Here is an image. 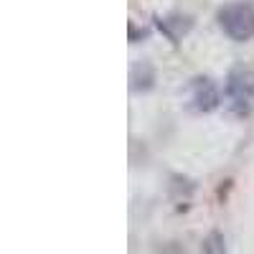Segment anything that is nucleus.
Returning <instances> with one entry per match:
<instances>
[{
  "label": "nucleus",
  "mask_w": 254,
  "mask_h": 254,
  "mask_svg": "<svg viewBox=\"0 0 254 254\" xmlns=\"http://www.w3.org/2000/svg\"><path fill=\"white\" fill-rule=\"evenodd\" d=\"M219 26L231 41H249L254 38V5L237 0L219 10Z\"/></svg>",
  "instance_id": "obj_1"
},
{
  "label": "nucleus",
  "mask_w": 254,
  "mask_h": 254,
  "mask_svg": "<svg viewBox=\"0 0 254 254\" xmlns=\"http://www.w3.org/2000/svg\"><path fill=\"white\" fill-rule=\"evenodd\" d=\"M226 94L231 102V110L237 115H249L254 110V74L247 69H237L229 74Z\"/></svg>",
  "instance_id": "obj_2"
},
{
  "label": "nucleus",
  "mask_w": 254,
  "mask_h": 254,
  "mask_svg": "<svg viewBox=\"0 0 254 254\" xmlns=\"http://www.w3.org/2000/svg\"><path fill=\"white\" fill-rule=\"evenodd\" d=\"M190 102L198 112H211L219 104V92L208 79H196L190 87Z\"/></svg>",
  "instance_id": "obj_3"
}]
</instances>
